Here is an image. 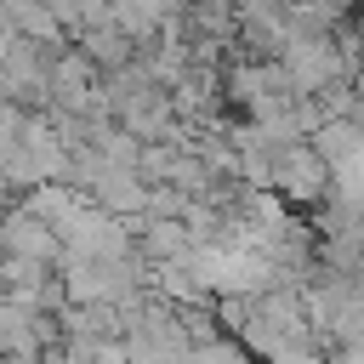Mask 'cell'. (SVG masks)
Instances as JSON below:
<instances>
[{
	"instance_id": "obj_1",
	"label": "cell",
	"mask_w": 364,
	"mask_h": 364,
	"mask_svg": "<svg viewBox=\"0 0 364 364\" xmlns=\"http://www.w3.org/2000/svg\"><path fill=\"white\" fill-rule=\"evenodd\" d=\"M267 188L284 193V199H296V205H318L324 188H330V171H324V159H318V154L307 148V136H301V142L267 148Z\"/></svg>"
},
{
	"instance_id": "obj_2",
	"label": "cell",
	"mask_w": 364,
	"mask_h": 364,
	"mask_svg": "<svg viewBox=\"0 0 364 364\" xmlns=\"http://www.w3.org/2000/svg\"><path fill=\"white\" fill-rule=\"evenodd\" d=\"M0 256H11V262H34V267H51L57 256H63V239L34 216V210H23L17 199L0 210Z\"/></svg>"
},
{
	"instance_id": "obj_3",
	"label": "cell",
	"mask_w": 364,
	"mask_h": 364,
	"mask_svg": "<svg viewBox=\"0 0 364 364\" xmlns=\"http://www.w3.org/2000/svg\"><path fill=\"white\" fill-rule=\"evenodd\" d=\"M307 148L324 159V171H358V119L353 114H324L313 131H307Z\"/></svg>"
},
{
	"instance_id": "obj_4",
	"label": "cell",
	"mask_w": 364,
	"mask_h": 364,
	"mask_svg": "<svg viewBox=\"0 0 364 364\" xmlns=\"http://www.w3.org/2000/svg\"><path fill=\"white\" fill-rule=\"evenodd\" d=\"M74 46L85 51V63H91L97 74L125 68V63H131V51H136V40H125L114 23H91V28H80V34H74Z\"/></svg>"
}]
</instances>
